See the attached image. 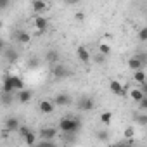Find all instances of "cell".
<instances>
[{"label":"cell","mask_w":147,"mask_h":147,"mask_svg":"<svg viewBox=\"0 0 147 147\" xmlns=\"http://www.w3.org/2000/svg\"><path fill=\"white\" fill-rule=\"evenodd\" d=\"M145 66V57L144 55H135V57H130L128 59V67L131 71H137V69H142Z\"/></svg>","instance_id":"cell-9"},{"label":"cell","mask_w":147,"mask_h":147,"mask_svg":"<svg viewBox=\"0 0 147 147\" xmlns=\"http://www.w3.org/2000/svg\"><path fill=\"white\" fill-rule=\"evenodd\" d=\"M2 52H4V57H5L7 61H14V59L18 57V54L14 52V49H9V50H5V49H4Z\"/></svg>","instance_id":"cell-24"},{"label":"cell","mask_w":147,"mask_h":147,"mask_svg":"<svg viewBox=\"0 0 147 147\" xmlns=\"http://www.w3.org/2000/svg\"><path fill=\"white\" fill-rule=\"evenodd\" d=\"M138 42H142V43H145L147 42V28H140V31H138Z\"/></svg>","instance_id":"cell-25"},{"label":"cell","mask_w":147,"mask_h":147,"mask_svg":"<svg viewBox=\"0 0 147 147\" xmlns=\"http://www.w3.org/2000/svg\"><path fill=\"white\" fill-rule=\"evenodd\" d=\"M23 142H24L26 145H35V144H36V133L31 130L30 133H26V135L23 137Z\"/></svg>","instance_id":"cell-21"},{"label":"cell","mask_w":147,"mask_h":147,"mask_svg":"<svg viewBox=\"0 0 147 147\" xmlns=\"http://www.w3.org/2000/svg\"><path fill=\"white\" fill-rule=\"evenodd\" d=\"M0 94H2V85H0Z\"/></svg>","instance_id":"cell-36"},{"label":"cell","mask_w":147,"mask_h":147,"mask_svg":"<svg viewBox=\"0 0 147 147\" xmlns=\"http://www.w3.org/2000/svg\"><path fill=\"white\" fill-rule=\"evenodd\" d=\"M57 130H59V133H73V135H78V131L82 130V121H80V118H71V116L61 118L59 119V125H57Z\"/></svg>","instance_id":"cell-1"},{"label":"cell","mask_w":147,"mask_h":147,"mask_svg":"<svg viewBox=\"0 0 147 147\" xmlns=\"http://www.w3.org/2000/svg\"><path fill=\"white\" fill-rule=\"evenodd\" d=\"M83 18H85L83 12H78V14H76V19H78V21H83Z\"/></svg>","instance_id":"cell-35"},{"label":"cell","mask_w":147,"mask_h":147,"mask_svg":"<svg viewBox=\"0 0 147 147\" xmlns=\"http://www.w3.org/2000/svg\"><path fill=\"white\" fill-rule=\"evenodd\" d=\"M97 138H99L100 142H107V140H109V133H107L106 130H99V131H97Z\"/></svg>","instance_id":"cell-27"},{"label":"cell","mask_w":147,"mask_h":147,"mask_svg":"<svg viewBox=\"0 0 147 147\" xmlns=\"http://www.w3.org/2000/svg\"><path fill=\"white\" fill-rule=\"evenodd\" d=\"M45 61H47L49 64H55V62H59V52H57L55 49L47 50V54H45Z\"/></svg>","instance_id":"cell-16"},{"label":"cell","mask_w":147,"mask_h":147,"mask_svg":"<svg viewBox=\"0 0 147 147\" xmlns=\"http://www.w3.org/2000/svg\"><path fill=\"white\" fill-rule=\"evenodd\" d=\"M145 78H147V75H145L144 67H142V69H137V71H133V82H135L137 85H142V83H145Z\"/></svg>","instance_id":"cell-15"},{"label":"cell","mask_w":147,"mask_h":147,"mask_svg":"<svg viewBox=\"0 0 147 147\" xmlns=\"http://www.w3.org/2000/svg\"><path fill=\"white\" fill-rule=\"evenodd\" d=\"M31 99H33V92H31V90L23 88V90H19V92H18V100H19L21 104H28Z\"/></svg>","instance_id":"cell-12"},{"label":"cell","mask_w":147,"mask_h":147,"mask_svg":"<svg viewBox=\"0 0 147 147\" xmlns=\"http://www.w3.org/2000/svg\"><path fill=\"white\" fill-rule=\"evenodd\" d=\"M12 0H0V11H5L9 5H11Z\"/></svg>","instance_id":"cell-31"},{"label":"cell","mask_w":147,"mask_h":147,"mask_svg":"<svg viewBox=\"0 0 147 147\" xmlns=\"http://www.w3.org/2000/svg\"><path fill=\"white\" fill-rule=\"evenodd\" d=\"M76 106H78L80 111H92V109L95 107V99L90 97V95H85V97H82V99L78 100Z\"/></svg>","instance_id":"cell-6"},{"label":"cell","mask_w":147,"mask_h":147,"mask_svg":"<svg viewBox=\"0 0 147 147\" xmlns=\"http://www.w3.org/2000/svg\"><path fill=\"white\" fill-rule=\"evenodd\" d=\"M38 109H40V113H43V114H52V113L55 111V104H54L52 100H49V99H42V100L38 102Z\"/></svg>","instance_id":"cell-10"},{"label":"cell","mask_w":147,"mask_h":147,"mask_svg":"<svg viewBox=\"0 0 147 147\" xmlns=\"http://www.w3.org/2000/svg\"><path fill=\"white\" fill-rule=\"evenodd\" d=\"M69 75H71V73H69V69H67L64 64L55 62V64L52 66V76H54L55 80H64V78H67Z\"/></svg>","instance_id":"cell-2"},{"label":"cell","mask_w":147,"mask_h":147,"mask_svg":"<svg viewBox=\"0 0 147 147\" xmlns=\"http://www.w3.org/2000/svg\"><path fill=\"white\" fill-rule=\"evenodd\" d=\"M11 78H12L14 92H19V90H23V88H24V80H23L21 76H18V75H11Z\"/></svg>","instance_id":"cell-18"},{"label":"cell","mask_w":147,"mask_h":147,"mask_svg":"<svg viewBox=\"0 0 147 147\" xmlns=\"http://www.w3.org/2000/svg\"><path fill=\"white\" fill-rule=\"evenodd\" d=\"M109 90H111V94H114V95H118V97H125V95L128 94L126 87H125L123 83H119L118 80H111V82H109Z\"/></svg>","instance_id":"cell-3"},{"label":"cell","mask_w":147,"mask_h":147,"mask_svg":"<svg viewBox=\"0 0 147 147\" xmlns=\"http://www.w3.org/2000/svg\"><path fill=\"white\" fill-rule=\"evenodd\" d=\"M52 102L55 104V107H64V106H71L73 99H71V95H69L67 92H59V94L54 97Z\"/></svg>","instance_id":"cell-4"},{"label":"cell","mask_w":147,"mask_h":147,"mask_svg":"<svg viewBox=\"0 0 147 147\" xmlns=\"http://www.w3.org/2000/svg\"><path fill=\"white\" fill-rule=\"evenodd\" d=\"M19 119L18 118H14V116H11V118H7L5 119V123H4V126H5V133H14V131H18V128H19Z\"/></svg>","instance_id":"cell-11"},{"label":"cell","mask_w":147,"mask_h":147,"mask_svg":"<svg viewBox=\"0 0 147 147\" xmlns=\"http://www.w3.org/2000/svg\"><path fill=\"white\" fill-rule=\"evenodd\" d=\"M59 135V130L54 128V126H43L40 131H38V137L43 138V140H55Z\"/></svg>","instance_id":"cell-5"},{"label":"cell","mask_w":147,"mask_h":147,"mask_svg":"<svg viewBox=\"0 0 147 147\" xmlns=\"http://www.w3.org/2000/svg\"><path fill=\"white\" fill-rule=\"evenodd\" d=\"M78 2H80V0H66V4H69V5H75Z\"/></svg>","instance_id":"cell-33"},{"label":"cell","mask_w":147,"mask_h":147,"mask_svg":"<svg viewBox=\"0 0 147 147\" xmlns=\"http://www.w3.org/2000/svg\"><path fill=\"white\" fill-rule=\"evenodd\" d=\"M2 92H7V94H14V87H12V78H11V75H5V76H4Z\"/></svg>","instance_id":"cell-17"},{"label":"cell","mask_w":147,"mask_h":147,"mask_svg":"<svg viewBox=\"0 0 147 147\" xmlns=\"http://www.w3.org/2000/svg\"><path fill=\"white\" fill-rule=\"evenodd\" d=\"M16 40H18L21 45H28V43L31 42V35H30L28 31H24V30H19V31H16Z\"/></svg>","instance_id":"cell-13"},{"label":"cell","mask_w":147,"mask_h":147,"mask_svg":"<svg viewBox=\"0 0 147 147\" xmlns=\"http://www.w3.org/2000/svg\"><path fill=\"white\" fill-rule=\"evenodd\" d=\"M30 131H31V128H30V126H26V125H19V128H18V133H19V137H21V138H23L26 133H30Z\"/></svg>","instance_id":"cell-26"},{"label":"cell","mask_w":147,"mask_h":147,"mask_svg":"<svg viewBox=\"0 0 147 147\" xmlns=\"http://www.w3.org/2000/svg\"><path fill=\"white\" fill-rule=\"evenodd\" d=\"M99 119H100V123H102L104 126H107V125H111V121H113V113H111V111H104V113H100Z\"/></svg>","instance_id":"cell-20"},{"label":"cell","mask_w":147,"mask_h":147,"mask_svg":"<svg viewBox=\"0 0 147 147\" xmlns=\"http://www.w3.org/2000/svg\"><path fill=\"white\" fill-rule=\"evenodd\" d=\"M126 95H130V99H131L133 102H138V100H140L142 97H145V94H144V92H142L140 88H133V90H130V92H128Z\"/></svg>","instance_id":"cell-19"},{"label":"cell","mask_w":147,"mask_h":147,"mask_svg":"<svg viewBox=\"0 0 147 147\" xmlns=\"http://www.w3.org/2000/svg\"><path fill=\"white\" fill-rule=\"evenodd\" d=\"M33 26H35L36 31H45L49 28V19L43 14H36L35 19H33Z\"/></svg>","instance_id":"cell-8"},{"label":"cell","mask_w":147,"mask_h":147,"mask_svg":"<svg viewBox=\"0 0 147 147\" xmlns=\"http://www.w3.org/2000/svg\"><path fill=\"white\" fill-rule=\"evenodd\" d=\"M47 9H49V5H47L45 0H33V11H35V14H43Z\"/></svg>","instance_id":"cell-14"},{"label":"cell","mask_w":147,"mask_h":147,"mask_svg":"<svg viewBox=\"0 0 147 147\" xmlns=\"http://www.w3.org/2000/svg\"><path fill=\"white\" fill-rule=\"evenodd\" d=\"M135 121H137L140 126H145V125H147V114H145V111H140V114L135 116Z\"/></svg>","instance_id":"cell-23"},{"label":"cell","mask_w":147,"mask_h":147,"mask_svg":"<svg viewBox=\"0 0 147 147\" xmlns=\"http://www.w3.org/2000/svg\"><path fill=\"white\" fill-rule=\"evenodd\" d=\"M4 49H5V42H4V40H2V38H0V52H2V50H4Z\"/></svg>","instance_id":"cell-34"},{"label":"cell","mask_w":147,"mask_h":147,"mask_svg":"<svg viewBox=\"0 0 147 147\" xmlns=\"http://www.w3.org/2000/svg\"><path fill=\"white\" fill-rule=\"evenodd\" d=\"M94 61H95L97 64H104V62H106V55H102V54H99V52H97V55L94 57Z\"/></svg>","instance_id":"cell-30"},{"label":"cell","mask_w":147,"mask_h":147,"mask_svg":"<svg viewBox=\"0 0 147 147\" xmlns=\"http://www.w3.org/2000/svg\"><path fill=\"white\" fill-rule=\"evenodd\" d=\"M137 104H138V109H140V111H145V109H147V97H142Z\"/></svg>","instance_id":"cell-29"},{"label":"cell","mask_w":147,"mask_h":147,"mask_svg":"<svg viewBox=\"0 0 147 147\" xmlns=\"http://www.w3.org/2000/svg\"><path fill=\"white\" fill-rule=\"evenodd\" d=\"M97 52L107 57V55L111 54V43H106V42H100V43H99V49H97Z\"/></svg>","instance_id":"cell-22"},{"label":"cell","mask_w":147,"mask_h":147,"mask_svg":"<svg viewBox=\"0 0 147 147\" xmlns=\"http://www.w3.org/2000/svg\"><path fill=\"white\" fill-rule=\"evenodd\" d=\"M76 57H78V61L83 62V64H88V62L92 61L90 50H88L85 45H78V49H76Z\"/></svg>","instance_id":"cell-7"},{"label":"cell","mask_w":147,"mask_h":147,"mask_svg":"<svg viewBox=\"0 0 147 147\" xmlns=\"http://www.w3.org/2000/svg\"><path fill=\"white\" fill-rule=\"evenodd\" d=\"M123 135H125V138H133V137H135V128H133V126H128V128H125Z\"/></svg>","instance_id":"cell-28"},{"label":"cell","mask_w":147,"mask_h":147,"mask_svg":"<svg viewBox=\"0 0 147 147\" xmlns=\"http://www.w3.org/2000/svg\"><path fill=\"white\" fill-rule=\"evenodd\" d=\"M30 66L31 67H38V59H31L30 61Z\"/></svg>","instance_id":"cell-32"},{"label":"cell","mask_w":147,"mask_h":147,"mask_svg":"<svg viewBox=\"0 0 147 147\" xmlns=\"http://www.w3.org/2000/svg\"><path fill=\"white\" fill-rule=\"evenodd\" d=\"M0 28H2V21H0Z\"/></svg>","instance_id":"cell-37"}]
</instances>
